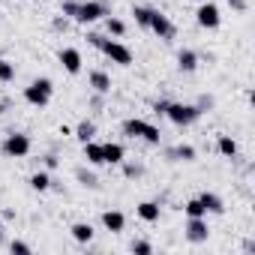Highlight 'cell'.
Segmentation results:
<instances>
[{
    "label": "cell",
    "mask_w": 255,
    "mask_h": 255,
    "mask_svg": "<svg viewBox=\"0 0 255 255\" xmlns=\"http://www.w3.org/2000/svg\"><path fill=\"white\" fill-rule=\"evenodd\" d=\"M108 60H114V63H120V66H129L132 63V51L126 48L123 42H117V39H105V36H99V33H93V36H87Z\"/></svg>",
    "instance_id": "1"
},
{
    "label": "cell",
    "mask_w": 255,
    "mask_h": 255,
    "mask_svg": "<svg viewBox=\"0 0 255 255\" xmlns=\"http://www.w3.org/2000/svg\"><path fill=\"white\" fill-rule=\"evenodd\" d=\"M51 93H54V84L48 78H36L30 87H24V99L30 105H36V108H45L51 102Z\"/></svg>",
    "instance_id": "2"
},
{
    "label": "cell",
    "mask_w": 255,
    "mask_h": 255,
    "mask_svg": "<svg viewBox=\"0 0 255 255\" xmlns=\"http://www.w3.org/2000/svg\"><path fill=\"white\" fill-rule=\"evenodd\" d=\"M123 132L132 135V138H144V141H150V144H159V129H156V126H150L147 120H138V117L126 120V123H123Z\"/></svg>",
    "instance_id": "3"
},
{
    "label": "cell",
    "mask_w": 255,
    "mask_h": 255,
    "mask_svg": "<svg viewBox=\"0 0 255 255\" xmlns=\"http://www.w3.org/2000/svg\"><path fill=\"white\" fill-rule=\"evenodd\" d=\"M165 114H168V120L177 123V126H189V123H195V120L201 117V111H198L195 105H183V102H168V105H165Z\"/></svg>",
    "instance_id": "4"
},
{
    "label": "cell",
    "mask_w": 255,
    "mask_h": 255,
    "mask_svg": "<svg viewBox=\"0 0 255 255\" xmlns=\"http://www.w3.org/2000/svg\"><path fill=\"white\" fill-rule=\"evenodd\" d=\"M3 153L12 156V159H24L30 153V138L24 132H12L6 141H3Z\"/></svg>",
    "instance_id": "5"
},
{
    "label": "cell",
    "mask_w": 255,
    "mask_h": 255,
    "mask_svg": "<svg viewBox=\"0 0 255 255\" xmlns=\"http://www.w3.org/2000/svg\"><path fill=\"white\" fill-rule=\"evenodd\" d=\"M195 18H198V24H201V27H207V30H216V27L222 24L219 6H216V3H210V0H201V6H198Z\"/></svg>",
    "instance_id": "6"
},
{
    "label": "cell",
    "mask_w": 255,
    "mask_h": 255,
    "mask_svg": "<svg viewBox=\"0 0 255 255\" xmlns=\"http://www.w3.org/2000/svg\"><path fill=\"white\" fill-rule=\"evenodd\" d=\"M81 24H93V21H99L102 15H105V6L99 3V0H87V3H78L75 6V12H72Z\"/></svg>",
    "instance_id": "7"
},
{
    "label": "cell",
    "mask_w": 255,
    "mask_h": 255,
    "mask_svg": "<svg viewBox=\"0 0 255 255\" xmlns=\"http://www.w3.org/2000/svg\"><path fill=\"white\" fill-rule=\"evenodd\" d=\"M147 30H153L159 39H174V24L168 21V15H162V12H153L150 15V27Z\"/></svg>",
    "instance_id": "8"
},
{
    "label": "cell",
    "mask_w": 255,
    "mask_h": 255,
    "mask_svg": "<svg viewBox=\"0 0 255 255\" xmlns=\"http://www.w3.org/2000/svg\"><path fill=\"white\" fill-rule=\"evenodd\" d=\"M57 57H60L63 69H66L69 75H78V72H81V63H84V60H81V51H78V48H60Z\"/></svg>",
    "instance_id": "9"
},
{
    "label": "cell",
    "mask_w": 255,
    "mask_h": 255,
    "mask_svg": "<svg viewBox=\"0 0 255 255\" xmlns=\"http://www.w3.org/2000/svg\"><path fill=\"white\" fill-rule=\"evenodd\" d=\"M207 234H210V228H207V222H204V219H189V222H186V237H189L192 243L207 240Z\"/></svg>",
    "instance_id": "10"
},
{
    "label": "cell",
    "mask_w": 255,
    "mask_h": 255,
    "mask_svg": "<svg viewBox=\"0 0 255 255\" xmlns=\"http://www.w3.org/2000/svg\"><path fill=\"white\" fill-rule=\"evenodd\" d=\"M123 156H126L123 144H114V141L102 144V162H108V165H120V162H123Z\"/></svg>",
    "instance_id": "11"
},
{
    "label": "cell",
    "mask_w": 255,
    "mask_h": 255,
    "mask_svg": "<svg viewBox=\"0 0 255 255\" xmlns=\"http://www.w3.org/2000/svg\"><path fill=\"white\" fill-rule=\"evenodd\" d=\"M102 225H105L108 231H114V234H117V231H123L126 216H123L120 210H105V213H102Z\"/></svg>",
    "instance_id": "12"
},
{
    "label": "cell",
    "mask_w": 255,
    "mask_h": 255,
    "mask_svg": "<svg viewBox=\"0 0 255 255\" xmlns=\"http://www.w3.org/2000/svg\"><path fill=\"white\" fill-rule=\"evenodd\" d=\"M135 213H138V219H144V222H159V204H156V201H141V204L135 207Z\"/></svg>",
    "instance_id": "13"
},
{
    "label": "cell",
    "mask_w": 255,
    "mask_h": 255,
    "mask_svg": "<svg viewBox=\"0 0 255 255\" xmlns=\"http://www.w3.org/2000/svg\"><path fill=\"white\" fill-rule=\"evenodd\" d=\"M84 159H87L90 165H102V144H96L93 138L84 141Z\"/></svg>",
    "instance_id": "14"
},
{
    "label": "cell",
    "mask_w": 255,
    "mask_h": 255,
    "mask_svg": "<svg viewBox=\"0 0 255 255\" xmlns=\"http://www.w3.org/2000/svg\"><path fill=\"white\" fill-rule=\"evenodd\" d=\"M69 231H72V237H75L78 243H90V240H93V225H90V222H75Z\"/></svg>",
    "instance_id": "15"
},
{
    "label": "cell",
    "mask_w": 255,
    "mask_h": 255,
    "mask_svg": "<svg viewBox=\"0 0 255 255\" xmlns=\"http://www.w3.org/2000/svg\"><path fill=\"white\" fill-rule=\"evenodd\" d=\"M90 87H93L96 93H108V90H111V78L96 69V72H90Z\"/></svg>",
    "instance_id": "16"
},
{
    "label": "cell",
    "mask_w": 255,
    "mask_h": 255,
    "mask_svg": "<svg viewBox=\"0 0 255 255\" xmlns=\"http://www.w3.org/2000/svg\"><path fill=\"white\" fill-rule=\"evenodd\" d=\"M177 66L183 69V72H195V66H198V57H195V51H180L177 54Z\"/></svg>",
    "instance_id": "17"
},
{
    "label": "cell",
    "mask_w": 255,
    "mask_h": 255,
    "mask_svg": "<svg viewBox=\"0 0 255 255\" xmlns=\"http://www.w3.org/2000/svg\"><path fill=\"white\" fill-rule=\"evenodd\" d=\"M216 147H219V153H222V156H228V159H234V156H237V141H234L231 135H219Z\"/></svg>",
    "instance_id": "18"
},
{
    "label": "cell",
    "mask_w": 255,
    "mask_h": 255,
    "mask_svg": "<svg viewBox=\"0 0 255 255\" xmlns=\"http://www.w3.org/2000/svg\"><path fill=\"white\" fill-rule=\"evenodd\" d=\"M198 201H201V204H204V210H210V213H222V210H225V207H222V198H219V195H213V192H204Z\"/></svg>",
    "instance_id": "19"
},
{
    "label": "cell",
    "mask_w": 255,
    "mask_h": 255,
    "mask_svg": "<svg viewBox=\"0 0 255 255\" xmlns=\"http://www.w3.org/2000/svg\"><path fill=\"white\" fill-rule=\"evenodd\" d=\"M183 210H186V216H189V219H204V216H207V210H204V204H201L198 198L186 201V204H183Z\"/></svg>",
    "instance_id": "20"
},
{
    "label": "cell",
    "mask_w": 255,
    "mask_h": 255,
    "mask_svg": "<svg viewBox=\"0 0 255 255\" xmlns=\"http://www.w3.org/2000/svg\"><path fill=\"white\" fill-rule=\"evenodd\" d=\"M132 15H135V24L147 30V27H150V15H153V9H147V6H135Z\"/></svg>",
    "instance_id": "21"
},
{
    "label": "cell",
    "mask_w": 255,
    "mask_h": 255,
    "mask_svg": "<svg viewBox=\"0 0 255 255\" xmlns=\"http://www.w3.org/2000/svg\"><path fill=\"white\" fill-rule=\"evenodd\" d=\"M30 186H33V189H36V192H45V189H48V186H51V177H48V174H45V171H36V174H33V177H30Z\"/></svg>",
    "instance_id": "22"
},
{
    "label": "cell",
    "mask_w": 255,
    "mask_h": 255,
    "mask_svg": "<svg viewBox=\"0 0 255 255\" xmlns=\"http://www.w3.org/2000/svg\"><path fill=\"white\" fill-rule=\"evenodd\" d=\"M93 132H96V129H93V123H87V120H84V123H78V129H75V138L84 144V141H90V138H93Z\"/></svg>",
    "instance_id": "23"
},
{
    "label": "cell",
    "mask_w": 255,
    "mask_h": 255,
    "mask_svg": "<svg viewBox=\"0 0 255 255\" xmlns=\"http://www.w3.org/2000/svg\"><path fill=\"white\" fill-rule=\"evenodd\" d=\"M12 78H15V66H12L9 60H3V57H0V81L6 84V81H12Z\"/></svg>",
    "instance_id": "24"
},
{
    "label": "cell",
    "mask_w": 255,
    "mask_h": 255,
    "mask_svg": "<svg viewBox=\"0 0 255 255\" xmlns=\"http://www.w3.org/2000/svg\"><path fill=\"white\" fill-rule=\"evenodd\" d=\"M105 27H108V33H114V36H123V33H126V24H123L120 18H108Z\"/></svg>",
    "instance_id": "25"
},
{
    "label": "cell",
    "mask_w": 255,
    "mask_h": 255,
    "mask_svg": "<svg viewBox=\"0 0 255 255\" xmlns=\"http://www.w3.org/2000/svg\"><path fill=\"white\" fill-rule=\"evenodd\" d=\"M9 249H12V252H18V255H27V252H30V246H27V243H21V240H12V246H9Z\"/></svg>",
    "instance_id": "26"
},
{
    "label": "cell",
    "mask_w": 255,
    "mask_h": 255,
    "mask_svg": "<svg viewBox=\"0 0 255 255\" xmlns=\"http://www.w3.org/2000/svg\"><path fill=\"white\" fill-rule=\"evenodd\" d=\"M150 249H153V246H150V243H144V240H138V243H132V252H138V255H147Z\"/></svg>",
    "instance_id": "27"
},
{
    "label": "cell",
    "mask_w": 255,
    "mask_h": 255,
    "mask_svg": "<svg viewBox=\"0 0 255 255\" xmlns=\"http://www.w3.org/2000/svg\"><path fill=\"white\" fill-rule=\"evenodd\" d=\"M177 156H183V159H192V156H195V150H192V147H177Z\"/></svg>",
    "instance_id": "28"
},
{
    "label": "cell",
    "mask_w": 255,
    "mask_h": 255,
    "mask_svg": "<svg viewBox=\"0 0 255 255\" xmlns=\"http://www.w3.org/2000/svg\"><path fill=\"white\" fill-rule=\"evenodd\" d=\"M228 3H231L237 12H243V9H246V0H228Z\"/></svg>",
    "instance_id": "29"
},
{
    "label": "cell",
    "mask_w": 255,
    "mask_h": 255,
    "mask_svg": "<svg viewBox=\"0 0 255 255\" xmlns=\"http://www.w3.org/2000/svg\"><path fill=\"white\" fill-rule=\"evenodd\" d=\"M0 240H3V225H0Z\"/></svg>",
    "instance_id": "30"
}]
</instances>
